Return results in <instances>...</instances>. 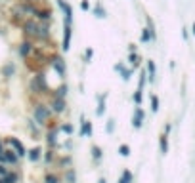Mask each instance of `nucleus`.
<instances>
[{"mask_svg":"<svg viewBox=\"0 0 195 183\" xmlns=\"http://www.w3.org/2000/svg\"><path fill=\"white\" fill-rule=\"evenodd\" d=\"M31 90L34 94H44L46 92V78H44V73H37V76L31 80Z\"/></svg>","mask_w":195,"mask_h":183,"instance_id":"7ed1b4c3","label":"nucleus"},{"mask_svg":"<svg viewBox=\"0 0 195 183\" xmlns=\"http://www.w3.org/2000/svg\"><path fill=\"white\" fill-rule=\"evenodd\" d=\"M50 109H52V112H63L65 111V99L63 97H57V95H54V99H52V103H50Z\"/></svg>","mask_w":195,"mask_h":183,"instance_id":"1a4fd4ad","label":"nucleus"},{"mask_svg":"<svg viewBox=\"0 0 195 183\" xmlns=\"http://www.w3.org/2000/svg\"><path fill=\"white\" fill-rule=\"evenodd\" d=\"M142 97H143V95H142V90H136V92H134V103H136V105H142Z\"/></svg>","mask_w":195,"mask_h":183,"instance_id":"c756f323","label":"nucleus"},{"mask_svg":"<svg viewBox=\"0 0 195 183\" xmlns=\"http://www.w3.org/2000/svg\"><path fill=\"white\" fill-rule=\"evenodd\" d=\"M44 183H60V178L56 174H46L44 175Z\"/></svg>","mask_w":195,"mask_h":183,"instance_id":"b1692460","label":"nucleus"},{"mask_svg":"<svg viewBox=\"0 0 195 183\" xmlns=\"http://www.w3.org/2000/svg\"><path fill=\"white\" fill-rule=\"evenodd\" d=\"M61 132H65V133H67V136H73V126H71V124H67V122H65V124H61V128H60Z\"/></svg>","mask_w":195,"mask_h":183,"instance_id":"c85d7f7f","label":"nucleus"},{"mask_svg":"<svg viewBox=\"0 0 195 183\" xmlns=\"http://www.w3.org/2000/svg\"><path fill=\"white\" fill-rule=\"evenodd\" d=\"M151 40V33H149V29H143L142 31V42H149Z\"/></svg>","mask_w":195,"mask_h":183,"instance_id":"2f4dec72","label":"nucleus"},{"mask_svg":"<svg viewBox=\"0 0 195 183\" xmlns=\"http://www.w3.org/2000/svg\"><path fill=\"white\" fill-rule=\"evenodd\" d=\"M52 67H54V71L57 73L63 78L65 76V73H67V67H65V61H63V57H60V55H54L52 57Z\"/></svg>","mask_w":195,"mask_h":183,"instance_id":"20e7f679","label":"nucleus"},{"mask_svg":"<svg viewBox=\"0 0 195 183\" xmlns=\"http://www.w3.org/2000/svg\"><path fill=\"white\" fill-rule=\"evenodd\" d=\"M46 141H48V145H50V149H54V147L57 145V139H56V130H52V132L48 133V139H46Z\"/></svg>","mask_w":195,"mask_h":183,"instance_id":"4be33fe9","label":"nucleus"},{"mask_svg":"<svg viewBox=\"0 0 195 183\" xmlns=\"http://www.w3.org/2000/svg\"><path fill=\"white\" fill-rule=\"evenodd\" d=\"M65 183H77V174H75V170H71V168L65 170Z\"/></svg>","mask_w":195,"mask_h":183,"instance_id":"aec40b11","label":"nucleus"},{"mask_svg":"<svg viewBox=\"0 0 195 183\" xmlns=\"http://www.w3.org/2000/svg\"><path fill=\"white\" fill-rule=\"evenodd\" d=\"M132 181H134L132 172H130V170H125V172H122V175L119 178V181H117V183H132Z\"/></svg>","mask_w":195,"mask_h":183,"instance_id":"f3484780","label":"nucleus"},{"mask_svg":"<svg viewBox=\"0 0 195 183\" xmlns=\"http://www.w3.org/2000/svg\"><path fill=\"white\" fill-rule=\"evenodd\" d=\"M146 80H147V71H142V73H140V80H138V90H143Z\"/></svg>","mask_w":195,"mask_h":183,"instance_id":"393cba45","label":"nucleus"},{"mask_svg":"<svg viewBox=\"0 0 195 183\" xmlns=\"http://www.w3.org/2000/svg\"><path fill=\"white\" fill-rule=\"evenodd\" d=\"M103 112H105V95H103V97L99 95V97H98V109H96V115H98V116H102Z\"/></svg>","mask_w":195,"mask_h":183,"instance_id":"6ab92c4d","label":"nucleus"},{"mask_svg":"<svg viewBox=\"0 0 195 183\" xmlns=\"http://www.w3.org/2000/svg\"><path fill=\"white\" fill-rule=\"evenodd\" d=\"M19 55H21V57H29V55H31L33 52H34V46H33V42L31 40H23V42H21V44H19Z\"/></svg>","mask_w":195,"mask_h":183,"instance_id":"0eeeda50","label":"nucleus"},{"mask_svg":"<svg viewBox=\"0 0 195 183\" xmlns=\"http://www.w3.org/2000/svg\"><path fill=\"white\" fill-rule=\"evenodd\" d=\"M57 6H60L61 12H63V23H71V21H73V8H71L65 0H57Z\"/></svg>","mask_w":195,"mask_h":183,"instance_id":"39448f33","label":"nucleus"},{"mask_svg":"<svg viewBox=\"0 0 195 183\" xmlns=\"http://www.w3.org/2000/svg\"><path fill=\"white\" fill-rule=\"evenodd\" d=\"M44 160H46L48 164L54 160V149H48V151H46V154H44Z\"/></svg>","mask_w":195,"mask_h":183,"instance_id":"72a5a7b5","label":"nucleus"},{"mask_svg":"<svg viewBox=\"0 0 195 183\" xmlns=\"http://www.w3.org/2000/svg\"><path fill=\"white\" fill-rule=\"evenodd\" d=\"M140 55L138 54H136V52H130V55H128V63H130V65H132L134 69H138L140 67Z\"/></svg>","mask_w":195,"mask_h":183,"instance_id":"dca6fc26","label":"nucleus"},{"mask_svg":"<svg viewBox=\"0 0 195 183\" xmlns=\"http://www.w3.org/2000/svg\"><path fill=\"white\" fill-rule=\"evenodd\" d=\"M8 174H10V172H8V168L0 164V178H4V175H8Z\"/></svg>","mask_w":195,"mask_h":183,"instance_id":"c9c22d12","label":"nucleus"},{"mask_svg":"<svg viewBox=\"0 0 195 183\" xmlns=\"http://www.w3.org/2000/svg\"><path fill=\"white\" fill-rule=\"evenodd\" d=\"M115 71H119V73L122 74V80H130V76H132V71L126 69L122 63H117V65H115Z\"/></svg>","mask_w":195,"mask_h":183,"instance_id":"ddd939ff","label":"nucleus"},{"mask_svg":"<svg viewBox=\"0 0 195 183\" xmlns=\"http://www.w3.org/2000/svg\"><path fill=\"white\" fill-rule=\"evenodd\" d=\"M8 143H10V147H12V149L17 153V157H25V154H27L25 147H23V143H21L19 139H16V137H10V139H8Z\"/></svg>","mask_w":195,"mask_h":183,"instance_id":"9d476101","label":"nucleus"},{"mask_svg":"<svg viewBox=\"0 0 195 183\" xmlns=\"http://www.w3.org/2000/svg\"><path fill=\"white\" fill-rule=\"evenodd\" d=\"M81 136L82 137H90L92 136V122L86 120L84 116L81 118Z\"/></svg>","mask_w":195,"mask_h":183,"instance_id":"9b49d317","label":"nucleus"},{"mask_svg":"<svg viewBox=\"0 0 195 183\" xmlns=\"http://www.w3.org/2000/svg\"><path fill=\"white\" fill-rule=\"evenodd\" d=\"M92 55H94V50H92V48H88V50L84 52V59H86V63H90V59H92Z\"/></svg>","mask_w":195,"mask_h":183,"instance_id":"f704fd0d","label":"nucleus"},{"mask_svg":"<svg viewBox=\"0 0 195 183\" xmlns=\"http://www.w3.org/2000/svg\"><path fill=\"white\" fill-rule=\"evenodd\" d=\"M146 71H147V74H149V76H147V78H149V82H153V80H155V74H157V69H155V63L151 61V59L147 61Z\"/></svg>","mask_w":195,"mask_h":183,"instance_id":"2eb2a0df","label":"nucleus"},{"mask_svg":"<svg viewBox=\"0 0 195 183\" xmlns=\"http://www.w3.org/2000/svg\"><path fill=\"white\" fill-rule=\"evenodd\" d=\"M17 181V174H8L4 178H0V183H16Z\"/></svg>","mask_w":195,"mask_h":183,"instance_id":"5701e85b","label":"nucleus"},{"mask_svg":"<svg viewBox=\"0 0 195 183\" xmlns=\"http://www.w3.org/2000/svg\"><path fill=\"white\" fill-rule=\"evenodd\" d=\"M98 183H107V181H105V178H99V181H98Z\"/></svg>","mask_w":195,"mask_h":183,"instance_id":"ea45409f","label":"nucleus"},{"mask_svg":"<svg viewBox=\"0 0 195 183\" xmlns=\"http://www.w3.org/2000/svg\"><path fill=\"white\" fill-rule=\"evenodd\" d=\"M94 13H96V17H105V10H102V6H96V8H94Z\"/></svg>","mask_w":195,"mask_h":183,"instance_id":"473e14b6","label":"nucleus"},{"mask_svg":"<svg viewBox=\"0 0 195 183\" xmlns=\"http://www.w3.org/2000/svg\"><path fill=\"white\" fill-rule=\"evenodd\" d=\"M2 73H4V76H12L13 74V65H12V63H10V65H6L2 69Z\"/></svg>","mask_w":195,"mask_h":183,"instance_id":"7c9ffc66","label":"nucleus"},{"mask_svg":"<svg viewBox=\"0 0 195 183\" xmlns=\"http://www.w3.org/2000/svg\"><path fill=\"white\" fill-rule=\"evenodd\" d=\"M29 2H34V0H29Z\"/></svg>","mask_w":195,"mask_h":183,"instance_id":"79ce46f5","label":"nucleus"},{"mask_svg":"<svg viewBox=\"0 0 195 183\" xmlns=\"http://www.w3.org/2000/svg\"><path fill=\"white\" fill-rule=\"evenodd\" d=\"M40 147H34V149L29 151V160H33V162H37V160H40Z\"/></svg>","mask_w":195,"mask_h":183,"instance_id":"412c9836","label":"nucleus"},{"mask_svg":"<svg viewBox=\"0 0 195 183\" xmlns=\"http://www.w3.org/2000/svg\"><path fill=\"white\" fill-rule=\"evenodd\" d=\"M151 111H153V112L159 111V97L157 95H151Z\"/></svg>","mask_w":195,"mask_h":183,"instance_id":"cd10ccee","label":"nucleus"},{"mask_svg":"<svg viewBox=\"0 0 195 183\" xmlns=\"http://www.w3.org/2000/svg\"><path fill=\"white\" fill-rule=\"evenodd\" d=\"M159 149H161V154L168 153V136H167V133H163L161 139H159Z\"/></svg>","mask_w":195,"mask_h":183,"instance_id":"4468645a","label":"nucleus"},{"mask_svg":"<svg viewBox=\"0 0 195 183\" xmlns=\"http://www.w3.org/2000/svg\"><path fill=\"white\" fill-rule=\"evenodd\" d=\"M17 153L12 151V149H4V162H10V164H16L17 162Z\"/></svg>","mask_w":195,"mask_h":183,"instance_id":"f8f14e48","label":"nucleus"},{"mask_svg":"<svg viewBox=\"0 0 195 183\" xmlns=\"http://www.w3.org/2000/svg\"><path fill=\"white\" fill-rule=\"evenodd\" d=\"M23 33L29 40H42L46 42L50 38V29H48V23H42L38 19H33V17H27L23 21Z\"/></svg>","mask_w":195,"mask_h":183,"instance_id":"f257e3e1","label":"nucleus"},{"mask_svg":"<svg viewBox=\"0 0 195 183\" xmlns=\"http://www.w3.org/2000/svg\"><path fill=\"white\" fill-rule=\"evenodd\" d=\"M119 153H121V157H128V154H130V147H128L126 143H122V145L119 147Z\"/></svg>","mask_w":195,"mask_h":183,"instance_id":"bb28decb","label":"nucleus"},{"mask_svg":"<svg viewBox=\"0 0 195 183\" xmlns=\"http://www.w3.org/2000/svg\"><path fill=\"white\" fill-rule=\"evenodd\" d=\"M128 50L130 52H136V44H128Z\"/></svg>","mask_w":195,"mask_h":183,"instance_id":"58836bf2","label":"nucleus"},{"mask_svg":"<svg viewBox=\"0 0 195 183\" xmlns=\"http://www.w3.org/2000/svg\"><path fill=\"white\" fill-rule=\"evenodd\" d=\"M102 157H103V153H102V149H99L98 145H92V158H94V162H99L102 160Z\"/></svg>","mask_w":195,"mask_h":183,"instance_id":"a211bd4d","label":"nucleus"},{"mask_svg":"<svg viewBox=\"0 0 195 183\" xmlns=\"http://www.w3.org/2000/svg\"><path fill=\"white\" fill-rule=\"evenodd\" d=\"M50 118H52V109L44 103H38L37 107H34V122L44 126V124L50 122Z\"/></svg>","mask_w":195,"mask_h":183,"instance_id":"f03ea898","label":"nucleus"},{"mask_svg":"<svg viewBox=\"0 0 195 183\" xmlns=\"http://www.w3.org/2000/svg\"><path fill=\"white\" fill-rule=\"evenodd\" d=\"M81 8H82V10L86 12V10H90V4L86 2V0H82V2H81Z\"/></svg>","mask_w":195,"mask_h":183,"instance_id":"4c0bfd02","label":"nucleus"},{"mask_svg":"<svg viewBox=\"0 0 195 183\" xmlns=\"http://www.w3.org/2000/svg\"><path fill=\"white\" fill-rule=\"evenodd\" d=\"M143 116H146V112H143V109L138 105V107L134 109V115H132V126H134L136 130L142 128V124H143Z\"/></svg>","mask_w":195,"mask_h":183,"instance_id":"423d86ee","label":"nucleus"},{"mask_svg":"<svg viewBox=\"0 0 195 183\" xmlns=\"http://www.w3.org/2000/svg\"><path fill=\"white\" fill-rule=\"evenodd\" d=\"M60 162H61V166H65V170H67V164L71 162V158H69V157H65V158H61V160H60Z\"/></svg>","mask_w":195,"mask_h":183,"instance_id":"e433bc0d","label":"nucleus"},{"mask_svg":"<svg viewBox=\"0 0 195 183\" xmlns=\"http://www.w3.org/2000/svg\"><path fill=\"white\" fill-rule=\"evenodd\" d=\"M71 33H73V29H71V23H63V42H61L63 52H67V50H69V44H71Z\"/></svg>","mask_w":195,"mask_h":183,"instance_id":"6e6552de","label":"nucleus"},{"mask_svg":"<svg viewBox=\"0 0 195 183\" xmlns=\"http://www.w3.org/2000/svg\"><path fill=\"white\" fill-rule=\"evenodd\" d=\"M56 95H57V97H63V99H65V95H67V86H65V84H61V86L56 90Z\"/></svg>","mask_w":195,"mask_h":183,"instance_id":"a878e982","label":"nucleus"},{"mask_svg":"<svg viewBox=\"0 0 195 183\" xmlns=\"http://www.w3.org/2000/svg\"><path fill=\"white\" fill-rule=\"evenodd\" d=\"M191 33H193V36H195V23L191 25Z\"/></svg>","mask_w":195,"mask_h":183,"instance_id":"a19ab883","label":"nucleus"}]
</instances>
